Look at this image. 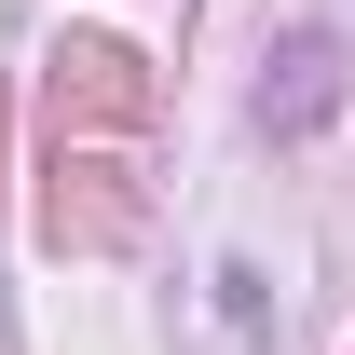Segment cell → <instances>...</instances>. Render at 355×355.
<instances>
[]
</instances>
